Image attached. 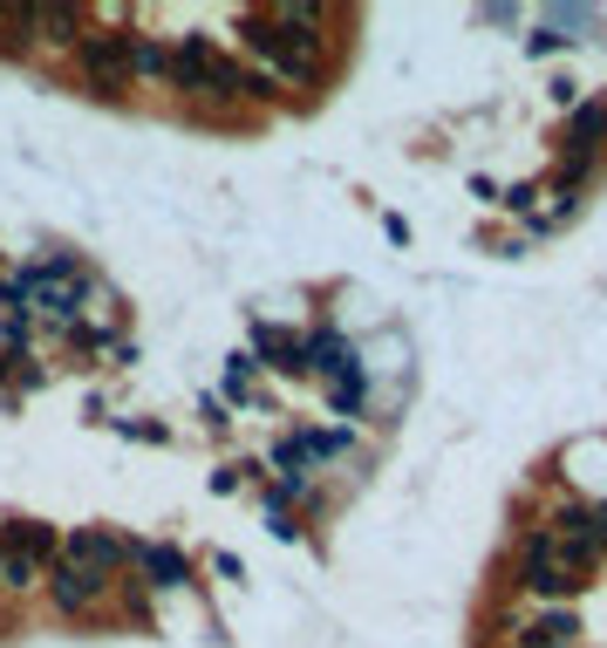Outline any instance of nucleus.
Returning <instances> with one entry per match:
<instances>
[{
	"label": "nucleus",
	"instance_id": "obj_1",
	"mask_svg": "<svg viewBox=\"0 0 607 648\" xmlns=\"http://www.w3.org/2000/svg\"><path fill=\"white\" fill-rule=\"evenodd\" d=\"M246 48L267 62L273 83H294V89H314L321 83V62H327V35L321 28H281L273 14H246L239 21Z\"/></svg>",
	"mask_w": 607,
	"mask_h": 648
},
{
	"label": "nucleus",
	"instance_id": "obj_2",
	"mask_svg": "<svg viewBox=\"0 0 607 648\" xmlns=\"http://www.w3.org/2000/svg\"><path fill=\"white\" fill-rule=\"evenodd\" d=\"M546 533L560 539V553H567V566H573V580H587L594 566L607 560L600 518H594V505H587V499H560V505H553V518H546Z\"/></svg>",
	"mask_w": 607,
	"mask_h": 648
},
{
	"label": "nucleus",
	"instance_id": "obj_3",
	"mask_svg": "<svg viewBox=\"0 0 607 648\" xmlns=\"http://www.w3.org/2000/svg\"><path fill=\"white\" fill-rule=\"evenodd\" d=\"M519 587L546 594V601H560V594L580 587L573 566H567V553H560V539H553L546 526H525V539H519Z\"/></svg>",
	"mask_w": 607,
	"mask_h": 648
},
{
	"label": "nucleus",
	"instance_id": "obj_4",
	"mask_svg": "<svg viewBox=\"0 0 607 648\" xmlns=\"http://www.w3.org/2000/svg\"><path fill=\"white\" fill-rule=\"evenodd\" d=\"M75 62H83L89 96H123L131 89V35H83Z\"/></svg>",
	"mask_w": 607,
	"mask_h": 648
},
{
	"label": "nucleus",
	"instance_id": "obj_5",
	"mask_svg": "<svg viewBox=\"0 0 607 648\" xmlns=\"http://www.w3.org/2000/svg\"><path fill=\"white\" fill-rule=\"evenodd\" d=\"M62 560H75V566H89V574H116L123 560H131V539H123L116 526H75L69 539H62Z\"/></svg>",
	"mask_w": 607,
	"mask_h": 648
},
{
	"label": "nucleus",
	"instance_id": "obj_6",
	"mask_svg": "<svg viewBox=\"0 0 607 648\" xmlns=\"http://www.w3.org/2000/svg\"><path fill=\"white\" fill-rule=\"evenodd\" d=\"M41 587L55 594V614H89V608L110 594V580H103V574H89V566H75V560H55Z\"/></svg>",
	"mask_w": 607,
	"mask_h": 648
},
{
	"label": "nucleus",
	"instance_id": "obj_7",
	"mask_svg": "<svg viewBox=\"0 0 607 648\" xmlns=\"http://www.w3.org/2000/svg\"><path fill=\"white\" fill-rule=\"evenodd\" d=\"M560 158H607V96H580L567 110Z\"/></svg>",
	"mask_w": 607,
	"mask_h": 648
},
{
	"label": "nucleus",
	"instance_id": "obj_8",
	"mask_svg": "<svg viewBox=\"0 0 607 648\" xmlns=\"http://www.w3.org/2000/svg\"><path fill=\"white\" fill-rule=\"evenodd\" d=\"M212 62H219L212 35H178V48H171V83H164V89H178L185 102H198V89H206Z\"/></svg>",
	"mask_w": 607,
	"mask_h": 648
},
{
	"label": "nucleus",
	"instance_id": "obj_9",
	"mask_svg": "<svg viewBox=\"0 0 607 648\" xmlns=\"http://www.w3.org/2000/svg\"><path fill=\"white\" fill-rule=\"evenodd\" d=\"M131 566H137V587H185L191 580V560L164 539H131Z\"/></svg>",
	"mask_w": 607,
	"mask_h": 648
},
{
	"label": "nucleus",
	"instance_id": "obj_10",
	"mask_svg": "<svg viewBox=\"0 0 607 648\" xmlns=\"http://www.w3.org/2000/svg\"><path fill=\"white\" fill-rule=\"evenodd\" d=\"M300 349H308V376H327V382L362 376V355L348 349V334H342V328H314V334H300Z\"/></svg>",
	"mask_w": 607,
	"mask_h": 648
},
{
	"label": "nucleus",
	"instance_id": "obj_11",
	"mask_svg": "<svg viewBox=\"0 0 607 648\" xmlns=\"http://www.w3.org/2000/svg\"><path fill=\"white\" fill-rule=\"evenodd\" d=\"M252 362H260V369H281V376H308V349H300V334L273 328V321H252Z\"/></svg>",
	"mask_w": 607,
	"mask_h": 648
},
{
	"label": "nucleus",
	"instance_id": "obj_12",
	"mask_svg": "<svg viewBox=\"0 0 607 648\" xmlns=\"http://www.w3.org/2000/svg\"><path fill=\"white\" fill-rule=\"evenodd\" d=\"M0 547H14V553H28L41 574L62 560V539H55V526H41V518H8L0 526Z\"/></svg>",
	"mask_w": 607,
	"mask_h": 648
},
{
	"label": "nucleus",
	"instance_id": "obj_13",
	"mask_svg": "<svg viewBox=\"0 0 607 648\" xmlns=\"http://www.w3.org/2000/svg\"><path fill=\"white\" fill-rule=\"evenodd\" d=\"M28 28H35V41H55V48H83L89 21H83V8H69V0H55V8H28Z\"/></svg>",
	"mask_w": 607,
	"mask_h": 648
},
{
	"label": "nucleus",
	"instance_id": "obj_14",
	"mask_svg": "<svg viewBox=\"0 0 607 648\" xmlns=\"http://www.w3.org/2000/svg\"><path fill=\"white\" fill-rule=\"evenodd\" d=\"M131 83H171V48L158 35H131Z\"/></svg>",
	"mask_w": 607,
	"mask_h": 648
},
{
	"label": "nucleus",
	"instance_id": "obj_15",
	"mask_svg": "<svg viewBox=\"0 0 607 648\" xmlns=\"http://www.w3.org/2000/svg\"><path fill=\"white\" fill-rule=\"evenodd\" d=\"M573 635H580V621H573V608H553V614H540L533 628L519 635V648H573Z\"/></svg>",
	"mask_w": 607,
	"mask_h": 648
},
{
	"label": "nucleus",
	"instance_id": "obj_16",
	"mask_svg": "<svg viewBox=\"0 0 607 648\" xmlns=\"http://www.w3.org/2000/svg\"><path fill=\"white\" fill-rule=\"evenodd\" d=\"M294 444L308 451V464H335V457L356 451V437H348V430H294Z\"/></svg>",
	"mask_w": 607,
	"mask_h": 648
},
{
	"label": "nucleus",
	"instance_id": "obj_17",
	"mask_svg": "<svg viewBox=\"0 0 607 648\" xmlns=\"http://www.w3.org/2000/svg\"><path fill=\"white\" fill-rule=\"evenodd\" d=\"M48 574H41V566L28 560V553H14V547H0V587H8V594H28V587H41Z\"/></svg>",
	"mask_w": 607,
	"mask_h": 648
},
{
	"label": "nucleus",
	"instance_id": "obj_18",
	"mask_svg": "<svg viewBox=\"0 0 607 648\" xmlns=\"http://www.w3.org/2000/svg\"><path fill=\"white\" fill-rule=\"evenodd\" d=\"M362 403H369V376H342V382H327V409H335V417H362Z\"/></svg>",
	"mask_w": 607,
	"mask_h": 648
},
{
	"label": "nucleus",
	"instance_id": "obj_19",
	"mask_svg": "<svg viewBox=\"0 0 607 648\" xmlns=\"http://www.w3.org/2000/svg\"><path fill=\"white\" fill-rule=\"evenodd\" d=\"M252 376H260V362H252V349H239L225 362V396H252Z\"/></svg>",
	"mask_w": 607,
	"mask_h": 648
},
{
	"label": "nucleus",
	"instance_id": "obj_20",
	"mask_svg": "<svg viewBox=\"0 0 607 648\" xmlns=\"http://www.w3.org/2000/svg\"><path fill=\"white\" fill-rule=\"evenodd\" d=\"M267 533H273V539H300V526H294V512H287L281 499H273V491H267Z\"/></svg>",
	"mask_w": 607,
	"mask_h": 648
},
{
	"label": "nucleus",
	"instance_id": "obj_21",
	"mask_svg": "<svg viewBox=\"0 0 607 648\" xmlns=\"http://www.w3.org/2000/svg\"><path fill=\"white\" fill-rule=\"evenodd\" d=\"M533 198H540V185H512V192H498L505 212H533Z\"/></svg>",
	"mask_w": 607,
	"mask_h": 648
},
{
	"label": "nucleus",
	"instance_id": "obj_22",
	"mask_svg": "<svg viewBox=\"0 0 607 648\" xmlns=\"http://www.w3.org/2000/svg\"><path fill=\"white\" fill-rule=\"evenodd\" d=\"M0 342H8V355H21V342H28V315H8V321H0Z\"/></svg>",
	"mask_w": 607,
	"mask_h": 648
},
{
	"label": "nucleus",
	"instance_id": "obj_23",
	"mask_svg": "<svg viewBox=\"0 0 607 648\" xmlns=\"http://www.w3.org/2000/svg\"><path fill=\"white\" fill-rule=\"evenodd\" d=\"M560 41H567V35H553V28H540V35H533V41H525V48H533V56H553V48H560Z\"/></svg>",
	"mask_w": 607,
	"mask_h": 648
},
{
	"label": "nucleus",
	"instance_id": "obj_24",
	"mask_svg": "<svg viewBox=\"0 0 607 648\" xmlns=\"http://www.w3.org/2000/svg\"><path fill=\"white\" fill-rule=\"evenodd\" d=\"M594 518H600V539H607V499H600V505H594Z\"/></svg>",
	"mask_w": 607,
	"mask_h": 648
}]
</instances>
